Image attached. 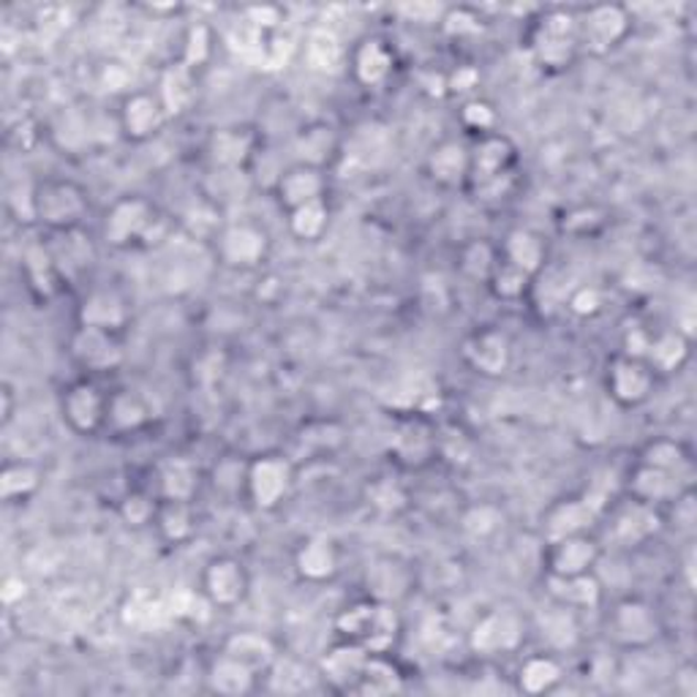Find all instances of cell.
Listing matches in <instances>:
<instances>
[{"label": "cell", "mask_w": 697, "mask_h": 697, "mask_svg": "<svg viewBox=\"0 0 697 697\" xmlns=\"http://www.w3.org/2000/svg\"><path fill=\"white\" fill-rule=\"evenodd\" d=\"M605 390L621 409H637L652 398L654 371L643 357L619 355L608 362Z\"/></svg>", "instance_id": "277c9868"}, {"label": "cell", "mask_w": 697, "mask_h": 697, "mask_svg": "<svg viewBox=\"0 0 697 697\" xmlns=\"http://www.w3.org/2000/svg\"><path fill=\"white\" fill-rule=\"evenodd\" d=\"M366 499L377 513L382 515H401L409 507V494L401 483L390 477L373 479L366 488Z\"/></svg>", "instance_id": "c3c4849f"}, {"label": "cell", "mask_w": 697, "mask_h": 697, "mask_svg": "<svg viewBox=\"0 0 697 697\" xmlns=\"http://www.w3.org/2000/svg\"><path fill=\"white\" fill-rule=\"evenodd\" d=\"M461 123H464L468 131L485 137V134H494L496 109L490 107L488 102H479V98H474V102L464 104V109H461Z\"/></svg>", "instance_id": "db71d44e"}, {"label": "cell", "mask_w": 697, "mask_h": 697, "mask_svg": "<svg viewBox=\"0 0 697 697\" xmlns=\"http://www.w3.org/2000/svg\"><path fill=\"white\" fill-rule=\"evenodd\" d=\"M608 635L621 648H646L659 637V619L646 600L626 596L608 619Z\"/></svg>", "instance_id": "5b68a950"}, {"label": "cell", "mask_w": 697, "mask_h": 697, "mask_svg": "<svg viewBox=\"0 0 697 697\" xmlns=\"http://www.w3.org/2000/svg\"><path fill=\"white\" fill-rule=\"evenodd\" d=\"M327 221H330V210H327L325 199H316V202L303 204L289 213V232L295 234L303 243H314L319 240L327 230Z\"/></svg>", "instance_id": "f6af8a7d"}, {"label": "cell", "mask_w": 697, "mask_h": 697, "mask_svg": "<svg viewBox=\"0 0 697 697\" xmlns=\"http://www.w3.org/2000/svg\"><path fill=\"white\" fill-rule=\"evenodd\" d=\"M371 657L368 648H362L355 641H341L330 648L319 662V670L325 676V682L336 689H355V684L360 682L362 670H366V662Z\"/></svg>", "instance_id": "44dd1931"}, {"label": "cell", "mask_w": 697, "mask_h": 697, "mask_svg": "<svg viewBox=\"0 0 697 697\" xmlns=\"http://www.w3.org/2000/svg\"><path fill=\"white\" fill-rule=\"evenodd\" d=\"M156 509L158 504L150 501L145 494H128L126 499L120 501V518L126 520L128 526H145L154 524Z\"/></svg>", "instance_id": "11a10c76"}, {"label": "cell", "mask_w": 697, "mask_h": 697, "mask_svg": "<svg viewBox=\"0 0 697 697\" xmlns=\"http://www.w3.org/2000/svg\"><path fill=\"white\" fill-rule=\"evenodd\" d=\"M561 676H564V670H561L559 659L537 654V657H529L520 665L518 687L529 695H542L550 693L561 682Z\"/></svg>", "instance_id": "b9f144b4"}, {"label": "cell", "mask_w": 697, "mask_h": 697, "mask_svg": "<svg viewBox=\"0 0 697 697\" xmlns=\"http://www.w3.org/2000/svg\"><path fill=\"white\" fill-rule=\"evenodd\" d=\"M77 319L82 327L120 332L128 321V306L115 289H96L82 300Z\"/></svg>", "instance_id": "d4e9b609"}, {"label": "cell", "mask_w": 697, "mask_h": 697, "mask_svg": "<svg viewBox=\"0 0 697 697\" xmlns=\"http://www.w3.org/2000/svg\"><path fill=\"white\" fill-rule=\"evenodd\" d=\"M578 17L564 9H550L531 33V52L548 68L570 66L578 52Z\"/></svg>", "instance_id": "3957f363"}, {"label": "cell", "mask_w": 697, "mask_h": 697, "mask_svg": "<svg viewBox=\"0 0 697 697\" xmlns=\"http://www.w3.org/2000/svg\"><path fill=\"white\" fill-rule=\"evenodd\" d=\"M158 488H161V499L191 501L199 488L197 466L186 458L163 461L158 468Z\"/></svg>", "instance_id": "836d02e7"}, {"label": "cell", "mask_w": 697, "mask_h": 697, "mask_svg": "<svg viewBox=\"0 0 697 697\" xmlns=\"http://www.w3.org/2000/svg\"><path fill=\"white\" fill-rule=\"evenodd\" d=\"M602 548L591 535H572L564 540L548 542V575L575 578L594 572Z\"/></svg>", "instance_id": "2e32d148"}, {"label": "cell", "mask_w": 697, "mask_h": 697, "mask_svg": "<svg viewBox=\"0 0 697 697\" xmlns=\"http://www.w3.org/2000/svg\"><path fill=\"white\" fill-rule=\"evenodd\" d=\"M107 403L109 395H104L96 384L82 379V382L68 384L66 392H63L61 412L74 433L93 436L96 431L107 427Z\"/></svg>", "instance_id": "30bf717a"}, {"label": "cell", "mask_w": 697, "mask_h": 697, "mask_svg": "<svg viewBox=\"0 0 697 697\" xmlns=\"http://www.w3.org/2000/svg\"><path fill=\"white\" fill-rule=\"evenodd\" d=\"M529 281H531V275L518 271V267L507 265V262H499L488 284H490V289H494V295L501 297V300H518V297H524L526 289H529Z\"/></svg>", "instance_id": "816d5d0a"}, {"label": "cell", "mask_w": 697, "mask_h": 697, "mask_svg": "<svg viewBox=\"0 0 697 697\" xmlns=\"http://www.w3.org/2000/svg\"><path fill=\"white\" fill-rule=\"evenodd\" d=\"M167 113H183L194 98V80H191V68L186 63L169 66L161 77V93H158Z\"/></svg>", "instance_id": "ee69618b"}, {"label": "cell", "mask_w": 697, "mask_h": 697, "mask_svg": "<svg viewBox=\"0 0 697 697\" xmlns=\"http://www.w3.org/2000/svg\"><path fill=\"white\" fill-rule=\"evenodd\" d=\"M504 262L535 278L545 265V243L537 232L513 230L504 240Z\"/></svg>", "instance_id": "d6a6232c"}, {"label": "cell", "mask_w": 697, "mask_h": 697, "mask_svg": "<svg viewBox=\"0 0 697 697\" xmlns=\"http://www.w3.org/2000/svg\"><path fill=\"white\" fill-rule=\"evenodd\" d=\"M87 213V197L72 180H44L33 189V219L55 232L77 230Z\"/></svg>", "instance_id": "7a4b0ae2"}, {"label": "cell", "mask_w": 697, "mask_h": 697, "mask_svg": "<svg viewBox=\"0 0 697 697\" xmlns=\"http://www.w3.org/2000/svg\"><path fill=\"white\" fill-rule=\"evenodd\" d=\"M197 50H202V55H208L210 39L204 28H194L189 36V46H186V66H197Z\"/></svg>", "instance_id": "91938a15"}, {"label": "cell", "mask_w": 697, "mask_h": 697, "mask_svg": "<svg viewBox=\"0 0 697 697\" xmlns=\"http://www.w3.org/2000/svg\"><path fill=\"white\" fill-rule=\"evenodd\" d=\"M682 479L684 477H678V474L662 472V468H654V466H646V464H637L635 472L630 474V483H626V488H630V499H637L643 504H652V507H657V504L676 501L678 496L684 494Z\"/></svg>", "instance_id": "603a6c76"}, {"label": "cell", "mask_w": 697, "mask_h": 697, "mask_svg": "<svg viewBox=\"0 0 697 697\" xmlns=\"http://www.w3.org/2000/svg\"><path fill=\"white\" fill-rule=\"evenodd\" d=\"M409 589V570L398 561L384 559L377 561V564L368 570V591H371V600L379 602H390L398 600V596L406 594Z\"/></svg>", "instance_id": "f35d334b"}, {"label": "cell", "mask_w": 697, "mask_h": 697, "mask_svg": "<svg viewBox=\"0 0 697 697\" xmlns=\"http://www.w3.org/2000/svg\"><path fill=\"white\" fill-rule=\"evenodd\" d=\"M641 464L678 474V477H687L693 472V458H689L687 447L676 442V439H654V442H648L641 453Z\"/></svg>", "instance_id": "ab89813d"}, {"label": "cell", "mask_w": 697, "mask_h": 697, "mask_svg": "<svg viewBox=\"0 0 697 697\" xmlns=\"http://www.w3.org/2000/svg\"><path fill=\"white\" fill-rule=\"evenodd\" d=\"M513 161L515 145L509 142L504 134H485V137H479L477 148L472 150V169H468V178H474L483 186H490L507 175Z\"/></svg>", "instance_id": "7402d4cb"}, {"label": "cell", "mask_w": 697, "mask_h": 697, "mask_svg": "<svg viewBox=\"0 0 697 697\" xmlns=\"http://www.w3.org/2000/svg\"><path fill=\"white\" fill-rule=\"evenodd\" d=\"M154 418V409L145 401V395L134 390H117L109 395L107 403V427L115 433H134L145 427Z\"/></svg>", "instance_id": "f1b7e54d"}, {"label": "cell", "mask_w": 697, "mask_h": 697, "mask_svg": "<svg viewBox=\"0 0 697 697\" xmlns=\"http://www.w3.org/2000/svg\"><path fill=\"white\" fill-rule=\"evenodd\" d=\"M224 652L230 654V657L243 662V665H249L256 676H262V673L273 670V667L278 665L275 646L267 637L256 635V632H237V635H232L230 641H226Z\"/></svg>", "instance_id": "1f68e13d"}, {"label": "cell", "mask_w": 697, "mask_h": 697, "mask_svg": "<svg viewBox=\"0 0 697 697\" xmlns=\"http://www.w3.org/2000/svg\"><path fill=\"white\" fill-rule=\"evenodd\" d=\"M22 267H25L28 284L36 292L39 297H52L57 289V281H61V271H57V262L50 251L41 243H31L22 254Z\"/></svg>", "instance_id": "d590c367"}, {"label": "cell", "mask_w": 697, "mask_h": 697, "mask_svg": "<svg viewBox=\"0 0 697 697\" xmlns=\"http://www.w3.org/2000/svg\"><path fill=\"white\" fill-rule=\"evenodd\" d=\"M292 488V466L281 455H260L245 468V490L254 507L275 509Z\"/></svg>", "instance_id": "ba28073f"}, {"label": "cell", "mask_w": 697, "mask_h": 697, "mask_svg": "<svg viewBox=\"0 0 697 697\" xmlns=\"http://www.w3.org/2000/svg\"><path fill=\"white\" fill-rule=\"evenodd\" d=\"M338 150L336 131L325 123H314V126L303 128L300 137H297V154H300V163L321 169V163L330 161L332 154Z\"/></svg>", "instance_id": "7bdbcfd3"}, {"label": "cell", "mask_w": 697, "mask_h": 697, "mask_svg": "<svg viewBox=\"0 0 697 697\" xmlns=\"http://www.w3.org/2000/svg\"><path fill=\"white\" fill-rule=\"evenodd\" d=\"M156 224V210L148 199L142 197H123L107 210L104 219V240L113 249H128L148 237V232Z\"/></svg>", "instance_id": "52a82bcc"}, {"label": "cell", "mask_w": 697, "mask_h": 697, "mask_svg": "<svg viewBox=\"0 0 697 697\" xmlns=\"http://www.w3.org/2000/svg\"><path fill=\"white\" fill-rule=\"evenodd\" d=\"M662 518L657 507L643 504L637 499H626L613 509V518L608 524V537L619 545V548H641L652 540L659 531Z\"/></svg>", "instance_id": "4fadbf2b"}, {"label": "cell", "mask_w": 697, "mask_h": 697, "mask_svg": "<svg viewBox=\"0 0 697 697\" xmlns=\"http://www.w3.org/2000/svg\"><path fill=\"white\" fill-rule=\"evenodd\" d=\"M570 310L575 316H596L602 310V295L600 289H594V286H583V289H578L575 295L570 297Z\"/></svg>", "instance_id": "9f6ffc18"}, {"label": "cell", "mask_w": 697, "mask_h": 697, "mask_svg": "<svg viewBox=\"0 0 697 697\" xmlns=\"http://www.w3.org/2000/svg\"><path fill=\"white\" fill-rule=\"evenodd\" d=\"M167 616V608L158 600H150V596H134V600L126 602L123 608V619H126L128 626H137V630H150V626H158Z\"/></svg>", "instance_id": "f5cc1de1"}, {"label": "cell", "mask_w": 697, "mask_h": 697, "mask_svg": "<svg viewBox=\"0 0 697 697\" xmlns=\"http://www.w3.org/2000/svg\"><path fill=\"white\" fill-rule=\"evenodd\" d=\"M542 635L553 648H572L578 643V621L572 608L556 602L553 611L542 613Z\"/></svg>", "instance_id": "bcb514c9"}, {"label": "cell", "mask_w": 697, "mask_h": 697, "mask_svg": "<svg viewBox=\"0 0 697 697\" xmlns=\"http://www.w3.org/2000/svg\"><path fill=\"white\" fill-rule=\"evenodd\" d=\"M72 357L87 371H115L123 362V344L117 332L98 327H77L72 336Z\"/></svg>", "instance_id": "9a60e30c"}, {"label": "cell", "mask_w": 697, "mask_h": 697, "mask_svg": "<svg viewBox=\"0 0 697 697\" xmlns=\"http://www.w3.org/2000/svg\"><path fill=\"white\" fill-rule=\"evenodd\" d=\"M390 453L398 464L406 468L425 466L433 458V453H436V433L418 414L401 420L390 439Z\"/></svg>", "instance_id": "d6986e66"}, {"label": "cell", "mask_w": 697, "mask_h": 697, "mask_svg": "<svg viewBox=\"0 0 697 697\" xmlns=\"http://www.w3.org/2000/svg\"><path fill=\"white\" fill-rule=\"evenodd\" d=\"M208 687L210 693L224 697L251 695L256 689V673L251 670L249 665H243V662L230 657V654L224 652L219 659H213V665H210Z\"/></svg>", "instance_id": "83f0119b"}, {"label": "cell", "mask_w": 697, "mask_h": 697, "mask_svg": "<svg viewBox=\"0 0 697 697\" xmlns=\"http://www.w3.org/2000/svg\"><path fill=\"white\" fill-rule=\"evenodd\" d=\"M504 526V513L494 504H474L464 515V531L474 540H488Z\"/></svg>", "instance_id": "f907efd6"}, {"label": "cell", "mask_w": 697, "mask_h": 697, "mask_svg": "<svg viewBox=\"0 0 697 697\" xmlns=\"http://www.w3.org/2000/svg\"><path fill=\"white\" fill-rule=\"evenodd\" d=\"M602 504L594 496H567L550 504L542 518V535L548 542L564 540L572 535H589L591 526L600 520Z\"/></svg>", "instance_id": "8fae6325"}, {"label": "cell", "mask_w": 697, "mask_h": 697, "mask_svg": "<svg viewBox=\"0 0 697 697\" xmlns=\"http://www.w3.org/2000/svg\"><path fill=\"white\" fill-rule=\"evenodd\" d=\"M25 594H28V583L22 581V578H17V575L6 578L3 589H0V600H3L6 608L17 605V602H20Z\"/></svg>", "instance_id": "680465c9"}, {"label": "cell", "mask_w": 697, "mask_h": 697, "mask_svg": "<svg viewBox=\"0 0 697 697\" xmlns=\"http://www.w3.org/2000/svg\"><path fill=\"white\" fill-rule=\"evenodd\" d=\"M464 360L479 377H504L513 362V347L504 332L485 327V330H474L464 341Z\"/></svg>", "instance_id": "5bb4252c"}, {"label": "cell", "mask_w": 697, "mask_h": 697, "mask_svg": "<svg viewBox=\"0 0 697 697\" xmlns=\"http://www.w3.org/2000/svg\"><path fill=\"white\" fill-rule=\"evenodd\" d=\"M403 689V676L384 654H371L366 662L360 682L355 684L351 693L357 695H395Z\"/></svg>", "instance_id": "74e56055"}, {"label": "cell", "mask_w": 697, "mask_h": 697, "mask_svg": "<svg viewBox=\"0 0 697 697\" xmlns=\"http://www.w3.org/2000/svg\"><path fill=\"white\" fill-rule=\"evenodd\" d=\"M548 585L553 602L572 608V611H578V608H596L602 600V583L596 581L594 572H585V575L575 578L548 575Z\"/></svg>", "instance_id": "f546056e"}, {"label": "cell", "mask_w": 697, "mask_h": 697, "mask_svg": "<svg viewBox=\"0 0 697 697\" xmlns=\"http://www.w3.org/2000/svg\"><path fill=\"white\" fill-rule=\"evenodd\" d=\"M154 524L158 526L163 540L172 545L191 540L197 531V518H194V509H191V501L161 499V504H158V509H156Z\"/></svg>", "instance_id": "8d00e7d4"}, {"label": "cell", "mask_w": 697, "mask_h": 697, "mask_svg": "<svg viewBox=\"0 0 697 697\" xmlns=\"http://www.w3.org/2000/svg\"><path fill=\"white\" fill-rule=\"evenodd\" d=\"M395 68V55L382 39H366L351 52V72L355 80L366 87H379L390 80Z\"/></svg>", "instance_id": "484cf974"}, {"label": "cell", "mask_w": 697, "mask_h": 697, "mask_svg": "<svg viewBox=\"0 0 697 697\" xmlns=\"http://www.w3.org/2000/svg\"><path fill=\"white\" fill-rule=\"evenodd\" d=\"M0 414H3V425H9L14 418V390L9 382L0 388Z\"/></svg>", "instance_id": "be15d7a7"}, {"label": "cell", "mask_w": 697, "mask_h": 697, "mask_svg": "<svg viewBox=\"0 0 697 697\" xmlns=\"http://www.w3.org/2000/svg\"><path fill=\"white\" fill-rule=\"evenodd\" d=\"M336 630L341 632L344 641L360 643L371 654H388L401 637V619L390 602L366 600L347 608L336 619Z\"/></svg>", "instance_id": "6da1fadb"}, {"label": "cell", "mask_w": 697, "mask_h": 697, "mask_svg": "<svg viewBox=\"0 0 697 697\" xmlns=\"http://www.w3.org/2000/svg\"><path fill=\"white\" fill-rule=\"evenodd\" d=\"M167 107L161 104V98L154 93H131V96L123 98L120 107V131L126 134L131 142H148L167 123Z\"/></svg>", "instance_id": "e0dca14e"}, {"label": "cell", "mask_w": 697, "mask_h": 697, "mask_svg": "<svg viewBox=\"0 0 697 697\" xmlns=\"http://www.w3.org/2000/svg\"><path fill=\"white\" fill-rule=\"evenodd\" d=\"M306 61L314 72H336L344 61L341 41L327 31L310 33L306 44Z\"/></svg>", "instance_id": "7dc6e473"}, {"label": "cell", "mask_w": 697, "mask_h": 697, "mask_svg": "<svg viewBox=\"0 0 697 697\" xmlns=\"http://www.w3.org/2000/svg\"><path fill=\"white\" fill-rule=\"evenodd\" d=\"M444 22H447V31H450V33L477 31V28H479V20H477V17H474L472 11H466V9L450 11V14L444 17Z\"/></svg>", "instance_id": "6f0895ef"}, {"label": "cell", "mask_w": 697, "mask_h": 697, "mask_svg": "<svg viewBox=\"0 0 697 697\" xmlns=\"http://www.w3.org/2000/svg\"><path fill=\"white\" fill-rule=\"evenodd\" d=\"M338 564H341V556H338V548L327 537H308L295 553L297 575L310 583H325L336 578Z\"/></svg>", "instance_id": "cb8c5ba5"}, {"label": "cell", "mask_w": 697, "mask_h": 697, "mask_svg": "<svg viewBox=\"0 0 697 697\" xmlns=\"http://www.w3.org/2000/svg\"><path fill=\"white\" fill-rule=\"evenodd\" d=\"M526 626L524 619L509 608L488 611L468 632V646L477 654H504L515 652L524 643Z\"/></svg>", "instance_id": "9c48e42d"}, {"label": "cell", "mask_w": 697, "mask_h": 697, "mask_svg": "<svg viewBox=\"0 0 697 697\" xmlns=\"http://www.w3.org/2000/svg\"><path fill=\"white\" fill-rule=\"evenodd\" d=\"M256 137L249 128H221L210 139V156L219 167L240 169L251 156H254Z\"/></svg>", "instance_id": "4dcf8cb0"}, {"label": "cell", "mask_w": 697, "mask_h": 697, "mask_svg": "<svg viewBox=\"0 0 697 697\" xmlns=\"http://www.w3.org/2000/svg\"><path fill=\"white\" fill-rule=\"evenodd\" d=\"M219 256L226 267L251 271L267 256V234L254 224H232L221 232Z\"/></svg>", "instance_id": "ac0fdd59"}, {"label": "cell", "mask_w": 697, "mask_h": 697, "mask_svg": "<svg viewBox=\"0 0 697 697\" xmlns=\"http://www.w3.org/2000/svg\"><path fill=\"white\" fill-rule=\"evenodd\" d=\"M496 265H499V260H496V251L490 249L485 240H474V243L466 245L464 254H461V271H464L468 278H474V281H490Z\"/></svg>", "instance_id": "681fc988"}, {"label": "cell", "mask_w": 697, "mask_h": 697, "mask_svg": "<svg viewBox=\"0 0 697 697\" xmlns=\"http://www.w3.org/2000/svg\"><path fill=\"white\" fill-rule=\"evenodd\" d=\"M41 485L39 466L28 461H11L0 468V496L3 501H25L31 499Z\"/></svg>", "instance_id": "60d3db41"}, {"label": "cell", "mask_w": 697, "mask_h": 697, "mask_svg": "<svg viewBox=\"0 0 697 697\" xmlns=\"http://www.w3.org/2000/svg\"><path fill=\"white\" fill-rule=\"evenodd\" d=\"M676 693H682L684 697H695L697 695V670H695V665H684L682 670L676 673Z\"/></svg>", "instance_id": "94428289"}, {"label": "cell", "mask_w": 697, "mask_h": 697, "mask_svg": "<svg viewBox=\"0 0 697 697\" xmlns=\"http://www.w3.org/2000/svg\"><path fill=\"white\" fill-rule=\"evenodd\" d=\"M275 199L286 213L316 202V199H325V175H321V169L308 167V163H295V167L284 169L275 180Z\"/></svg>", "instance_id": "ffe728a7"}, {"label": "cell", "mask_w": 697, "mask_h": 697, "mask_svg": "<svg viewBox=\"0 0 697 697\" xmlns=\"http://www.w3.org/2000/svg\"><path fill=\"white\" fill-rule=\"evenodd\" d=\"M689 336H684L682 330H670V332H659L657 338H652L646 351V362L652 366V371L657 373H670L678 371L684 362L689 360Z\"/></svg>", "instance_id": "e575fe53"}, {"label": "cell", "mask_w": 697, "mask_h": 697, "mask_svg": "<svg viewBox=\"0 0 697 697\" xmlns=\"http://www.w3.org/2000/svg\"><path fill=\"white\" fill-rule=\"evenodd\" d=\"M472 169V154L458 142V139H444L427 156V175L433 183L444 186V189H455L468 178Z\"/></svg>", "instance_id": "4316f807"}, {"label": "cell", "mask_w": 697, "mask_h": 697, "mask_svg": "<svg viewBox=\"0 0 697 697\" xmlns=\"http://www.w3.org/2000/svg\"><path fill=\"white\" fill-rule=\"evenodd\" d=\"M202 594L221 611L237 608L249 594V572L232 556H219L202 572Z\"/></svg>", "instance_id": "7c38bea8"}, {"label": "cell", "mask_w": 697, "mask_h": 697, "mask_svg": "<svg viewBox=\"0 0 697 697\" xmlns=\"http://www.w3.org/2000/svg\"><path fill=\"white\" fill-rule=\"evenodd\" d=\"M474 82H477V72H474V68H458V74L447 82V87L453 93H464L474 85Z\"/></svg>", "instance_id": "6125c7cd"}, {"label": "cell", "mask_w": 697, "mask_h": 697, "mask_svg": "<svg viewBox=\"0 0 697 697\" xmlns=\"http://www.w3.org/2000/svg\"><path fill=\"white\" fill-rule=\"evenodd\" d=\"M630 28L632 17L624 6H594L585 11L583 20H578V44H583L594 55H608L626 39Z\"/></svg>", "instance_id": "8992f818"}]
</instances>
